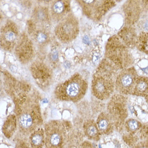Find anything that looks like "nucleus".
<instances>
[{"label":"nucleus","mask_w":148,"mask_h":148,"mask_svg":"<svg viewBox=\"0 0 148 148\" xmlns=\"http://www.w3.org/2000/svg\"><path fill=\"white\" fill-rule=\"evenodd\" d=\"M16 119L20 132L29 136L41 125L42 120L39 106L31 99H25L16 106Z\"/></svg>","instance_id":"f257e3e1"},{"label":"nucleus","mask_w":148,"mask_h":148,"mask_svg":"<svg viewBox=\"0 0 148 148\" xmlns=\"http://www.w3.org/2000/svg\"><path fill=\"white\" fill-rule=\"evenodd\" d=\"M87 88L86 80L80 74L75 73L56 86L55 95L60 101L77 102L84 97Z\"/></svg>","instance_id":"f03ea898"},{"label":"nucleus","mask_w":148,"mask_h":148,"mask_svg":"<svg viewBox=\"0 0 148 148\" xmlns=\"http://www.w3.org/2000/svg\"><path fill=\"white\" fill-rule=\"evenodd\" d=\"M45 148H64L67 135L66 123L60 121L49 122L45 127Z\"/></svg>","instance_id":"7ed1b4c3"},{"label":"nucleus","mask_w":148,"mask_h":148,"mask_svg":"<svg viewBox=\"0 0 148 148\" xmlns=\"http://www.w3.org/2000/svg\"><path fill=\"white\" fill-rule=\"evenodd\" d=\"M79 30L78 18L70 13L57 23L55 27V34L59 42L67 44L73 42L77 37Z\"/></svg>","instance_id":"20e7f679"},{"label":"nucleus","mask_w":148,"mask_h":148,"mask_svg":"<svg viewBox=\"0 0 148 148\" xmlns=\"http://www.w3.org/2000/svg\"><path fill=\"white\" fill-rule=\"evenodd\" d=\"M115 83L109 74L103 72H97L94 74L92 81V93L99 100L105 101L112 95Z\"/></svg>","instance_id":"39448f33"},{"label":"nucleus","mask_w":148,"mask_h":148,"mask_svg":"<svg viewBox=\"0 0 148 148\" xmlns=\"http://www.w3.org/2000/svg\"><path fill=\"white\" fill-rule=\"evenodd\" d=\"M85 15L94 21L101 20L115 5L113 1H77Z\"/></svg>","instance_id":"423d86ee"},{"label":"nucleus","mask_w":148,"mask_h":148,"mask_svg":"<svg viewBox=\"0 0 148 148\" xmlns=\"http://www.w3.org/2000/svg\"><path fill=\"white\" fill-rule=\"evenodd\" d=\"M137 77V72L134 67L123 69L116 78L115 83L116 90L122 94H132Z\"/></svg>","instance_id":"0eeeda50"},{"label":"nucleus","mask_w":148,"mask_h":148,"mask_svg":"<svg viewBox=\"0 0 148 148\" xmlns=\"http://www.w3.org/2000/svg\"><path fill=\"white\" fill-rule=\"evenodd\" d=\"M17 25L12 21H8L1 29V47L5 51L14 50L20 38Z\"/></svg>","instance_id":"6e6552de"},{"label":"nucleus","mask_w":148,"mask_h":148,"mask_svg":"<svg viewBox=\"0 0 148 148\" xmlns=\"http://www.w3.org/2000/svg\"><path fill=\"white\" fill-rule=\"evenodd\" d=\"M14 51L21 62L27 64L31 61L34 57V47L32 42L26 34L20 36Z\"/></svg>","instance_id":"1a4fd4ad"},{"label":"nucleus","mask_w":148,"mask_h":148,"mask_svg":"<svg viewBox=\"0 0 148 148\" xmlns=\"http://www.w3.org/2000/svg\"><path fill=\"white\" fill-rule=\"evenodd\" d=\"M71 2L68 0H57L52 2L50 7L51 20L58 23L70 14Z\"/></svg>","instance_id":"9d476101"},{"label":"nucleus","mask_w":148,"mask_h":148,"mask_svg":"<svg viewBox=\"0 0 148 148\" xmlns=\"http://www.w3.org/2000/svg\"><path fill=\"white\" fill-rule=\"evenodd\" d=\"M31 27L29 31L36 42L39 45H45L50 40V34L48 30L49 27L40 25L31 21Z\"/></svg>","instance_id":"9b49d317"},{"label":"nucleus","mask_w":148,"mask_h":148,"mask_svg":"<svg viewBox=\"0 0 148 148\" xmlns=\"http://www.w3.org/2000/svg\"><path fill=\"white\" fill-rule=\"evenodd\" d=\"M32 18L35 23L47 27L49 26L52 21L49 9L42 5L37 6L34 9Z\"/></svg>","instance_id":"f8f14e48"},{"label":"nucleus","mask_w":148,"mask_h":148,"mask_svg":"<svg viewBox=\"0 0 148 148\" xmlns=\"http://www.w3.org/2000/svg\"><path fill=\"white\" fill-rule=\"evenodd\" d=\"M97 125L102 135H109L113 132V122L109 114L105 112L101 113L97 117Z\"/></svg>","instance_id":"ddd939ff"},{"label":"nucleus","mask_w":148,"mask_h":148,"mask_svg":"<svg viewBox=\"0 0 148 148\" xmlns=\"http://www.w3.org/2000/svg\"><path fill=\"white\" fill-rule=\"evenodd\" d=\"M125 19L129 23L136 22L140 14V7L137 1H128L124 5Z\"/></svg>","instance_id":"4468645a"},{"label":"nucleus","mask_w":148,"mask_h":148,"mask_svg":"<svg viewBox=\"0 0 148 148\" xmlns=\"http://www.w3.org/2000/svg\"><path fill=\"white\" fill-rule=\"evenodd\" d=\"M132 94L138 97H145L148 94V77L138 76L135 82Z\"/></svg>","instance_id":"2eb2a0df"},{"label":"nucleus","mask_w":148,"mask_h":148,"mask_svg":"<svg viewBox=\"0 0 148 148\" xmlns=\"http://www.w3.org/2000/svg\"><path fill=\"white\" fill-rule=\"evenodd\" d=\"M84 130L86 137L90 140L94 141L99 140L101 134L95 121L93 120L86 121L84 125Z\"/></svg>","instance_id":"dca6fc26"},{"label":"nucleus","mask_w":148,"mask_h":148,"mask_svg":"<svg viewBox=\"0 0 148 148\" xmlns=\"http://www.w3.org/2000/svg\"><path fill=\"white\" fill-rule=\"evenodd\" d=\"M31 148H43L45 145V132L43 129H37L29 136Z\"/></svg>","instance_id":"f3484780"},{"label":"nucleus","mask_w":148,"mask_h":148,"mask_svg":"<svg viewBox=\"0 0 148 148\" xmlns=\"http://www.w3.org/2000/svg\"><path fill=\"white\" fill-rule=\"evenodd\" d=\"M119 35L125 44L129 47L136 45L137 37L135 31L130 27H125L122 29Z\"/></svg>","instance_id":"a211bd4d"},{"label":"nucleus","mask_w":148,"mask_h":148,"mask_svg":"<svg viewBox=\"0 0 148 148\" xmlns=\"http://www.w3.org/2000/svg\"><path fill=\"white\" fill-rule=\"evenodd\" d=\"M17 119L15 115H9L4 122L2 127V132L5 136L8 138L12 137L15 132L17 126Z\"/></svg>","instance_id":"6ab92c4d"},{"label":"nucleus","mask_w":148,"mask_h":148,"mask_svg":"<svg viewBox=\"0 0 148 148\" xmlns=\"http://www.w3.org/2000/svg\"><path fill=\"white\" fill-rule=\"evenodd\" d=\"M31 73L36 79H49L50 78V71L44 65L40 64H33Z\"/></svg>","instance_id":"aec40b11"},{"label":"nucleus","mask_w":148,"mask_h":148,"mask_svg":"<svg viewBox=\"0 0 148 148\" xmlns=\"http://www.w3.org/2000/svg\"><path fill=\"white\" fill-rule=\"evenodd\" d=\"M136 45L140 51L148 55V32H143L137 37Z\"/></svg>","instance_id":"412c9836"},{"label":"nucleus","mask_w":148,"mask_h":148,"mask_svg":"<svg viewBox=\"0 0 148 148\" xmlns=\"http://www.w3.org/2000/svg\"><path fill=\"white\" fill-rule=\"evenodd\" d=\"M142 126L140 122L134 119H128L125 121V127L129 133H134L139 130Z\"/></svg>","instance_id":"4be33fe9"},{"label":"nucleus","mask_w":148,"mask_h":148,"mask_svg":"<svg viewBox=\"0 0 148 148\" xmlns=\"http://www.w3.org/2000/svg\"><path fill=\"white\" fill-rule=\"evenodd\" d=\"M133 148H148V140L140 141L137 143Z\"/></svg>","instance_id":"5701e85b"},{"label":"nucleus","mask_w":148,"mask_h":148,"mask_svg":"<svg viewBox=\"0 0 148 148\" xmlns=\"http://www.w3.org/2000/svg\"><path fill=\"white\" fill-rule=\"evenodd\" d=\"M145 101L147 102V103L148 105V94L145 97Z\"/></svg>","instance_id":"b1692460"}]
</instances>
